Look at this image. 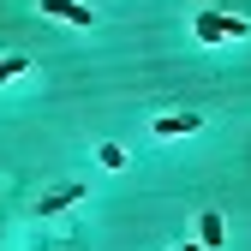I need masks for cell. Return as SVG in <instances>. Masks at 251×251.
<instances>
[{
    "instance_id": "cell-1",
    "label": "cell",
    "mask_w": 251,
    "mask_h": 251,
    "mask_svg": "<svg viewBox=\"0 0 251 251\" xmlns=\"http://www.w3.org/2000/svg\"><path fill=\"white\" fill-rule=\"evenodd\" d=\"M42 12H48V18H66V24H78V30L96 24V12H90L84 0H42Z\"/></svg>"
},
{
    "instance_id": "cell-2",
    "label": "cell",
    "mask_w": 251,
    "mask_h": 251,
    "mask_svg": "<svg viewBox=\"0 0 251 251\" xmlns=\"http://www.w3.org/2000/svg\"><path fill=\"white\" fill-rule=\"evenodd\" d=\"M203 132V114H162L155 120V138H192Z\"/></svg>"
},
{
    "instance_id": "cell-3",
    "label": "cell",
    "mask_w": 251,
    "mask_h": 251,
    "mask_svg": "<svg viewBox=\"0 0 251 251\" xmlns=\"http://www.w3.org/2000/svg\"><path fill=\"white\" fill-rule=\"evenodd\" d=\"M78 198H84V185H54V192L36 198V215H60V209H72Z\"/></svg>"
},
{
    "instance_id": "cell-4",
    "label": "cell",
    "mask_w": 251,
    "mask_h": 251,
    "mask_svg": "<svg viewBox=\"0 0 251 251\" xmlns=\"http://www.w3.org/2000/svg\"><path fill=\"white\" fill-rule=\"evenodd\" d=\"M192 36H198L203 48H222V42H227V30H222V12H198V18H192Z\"/></svg>"
},
{
    "instance_id": "cell-5",
    "label": "cell",
    "mask_w": 251,
    "mask_h": 251,
    "mask_svg": "<svg viewBox=\"0 0 251 251\" xmlns=\"http://www.w3.org/2000/svg\"><path fill=\"white\" fill-rule=\"evenodd\" d=\"M222 239H227L222 209H203V215H198V245H222Z\"/></svg>"
},
{
    "instance_id": "cell-6",
    "label": "cell",
    "mask_w": 251,
    "mask_h": 251,
    "mask_svg": "<svg viewBox=\"0 0 251 251\" xmlns=\"http://www.w3.org/2000/svg\"><path fill=\"white\" fill-rule=\"evenodd\" d=\"M96 162H102V168H126V150H120V144H102Z\"/></svg>"
},
{
    "instance_id": "cell-7",
    "label": "cell",
    "mask_w": 251,
    "mask_h": 251,
    "mask_svg": "<svg viewBox=\"0 0 251 251\" xmlns=\"http://www.w3.org/2000/svg\"><path fill=\"white\" fill-rule=\"evenodd\" d=\"M30 72V60H0V84H12V78H24Z\"/></svg>"
},
{
    "instance_id": "cell-8",
    "label": "cell",
    "mask_w": 251,
    "mask_h": 251,
    "mask_svg": "<svg viewBox=\"0 0 251 251\" xmlns=\"http://www.w3.org/2000/svg\"><path fill=\"white\" fill-rule=\"evenodd\" d=\"M174 251H203V245H198V239H179V245H174Z\"/></svg>"
}]
</instances>
